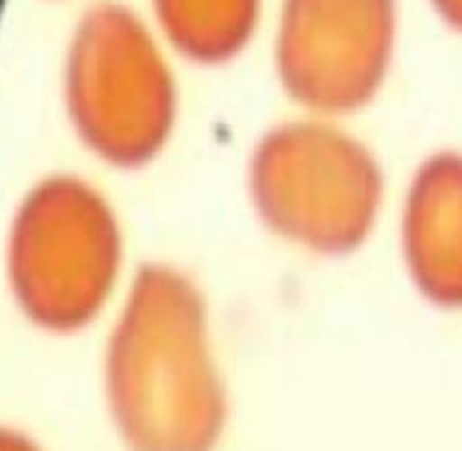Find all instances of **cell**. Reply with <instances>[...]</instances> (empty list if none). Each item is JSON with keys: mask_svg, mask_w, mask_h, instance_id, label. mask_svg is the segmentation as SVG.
I'll use <instances>...</instances> for the list:
<instances>
[{"mask_svg": "<svg viewBox=\"0 0 462 451\" xmlns=\"http://www.w3.org/2000/svg\"><path fill=\"white\" fill-rule=\"evenodd\" d=\"M449 23L462 31V0H432Z\"/></svg>", "mask_w": 462, "mask_h": 451, "instance_id": "obj_9", "label": "cell"}, {"mask_svg": "<svg viewBox=\"0 0 462 451\" xmlns=\"http://www.w3.org/2000/svg\"><path fill=\"white\" fill-rule=\"evenodd\" d=\"M153 11L180 53L200 64H220L252 39L260 0H153Z\"/></svg>", "mask_w": 462, "mask_h": 451, "instance_id": "obj_7", "label": "cell"}, {"mask_svg": "<svg viewBox=\"0 0 462 451\" xmlns=\"http://www.w3.org/2000/svg\"><path fill=\"white\" fill-rule=\"evenodd\" d=\"M64 103L77 136L98 160L133 170L173 134L177 90L143 22L120 5L88 11L70 43Z\"/></svg>", "mask_w": 462, "mask_h": 451, "instance_id": "obj_3", "label": "cell"}, {"mask_svg": "<svg viewBox=\"0 0 462 451\" xmlns=\"http://www.w3.org/2000/svg\"><path fill=\"white\" fill-rule=\"evenodd\" d=\"M394 31V0H283L277 73L316 115L356 111L388 73Z\"/></svg>", "mask_w": 462, "mask_h": 451, "instance_id": "obj_5", "label": "cell"}, {"mask_svg": "<svg viewBox=\"0 0 462 451\" xmlns=\"http://www.w3.org/2000/svg\"><path fill=\"white\" fill-rule=\"evenodd\" d=\"M124 235L105 194L75 175L37 183L7 239V281L28 322L50 335L84 332L120 288Z\"/></svg>", "mask_w": 462, "mask_h": 451, "instance_id": "obj_2", "label": "cell"}, {"mask_svg": "<svg viewBox=\"0 0 462 451\" xmlns=\"http://www.w3.org/2000/svg\"><path fill=\"white\" fill-rule=\"evenodd\" d=\"M0 451H41L39 445L22 432L0 428Z\"/></svg>", "mask_w": 462, "mask_h": 451, "instance_id": "obj_8", "label": "cell"}, {"mask_svg": "<svg viewBox=\"0 0 462 451\" xmlns=\"http://www.w3.org/2000/svg\"><path fill=\"white\" fill-rule=\"evenodd\" d=\"M290 122L260 141L250 192L263 222L322 256L352 252L371 233L382 205V175L356 139L324 122Z\"/></svg>", "mask_w": 462, "mask_h": 451, "instance_id": "obj_4", "label": "cell"}, {"mask_svg": "<svg viewBox=\"0 0 462 451\" xmlns=\"http://www.w3.org/2000/svg\"><path fill=\"white\" fill-rule=\"evenodd\" d=\"M405 253L426 296L462 305V158L437 156L420 169L405 205Z\"/></svg>", "mask_w": 462, "mask_h": 451, "instance_id": "obj_6", "label": "cell"}, {"mask_svg": "<svg viewBox=\"0 0 462 451\" xmlns=\"http://www.w3.org/2000/svg\"><path fill=\"white\" fill-rule=\"evenodd\" d=\"M105 399L130 451H213L228 396L199 283L150 262L130 279L103 354Z\"/></svg>", "mask_w": 462, "mask_h": 451, "instance_id": "obj_1", "label": "cell"}]
</instances>
